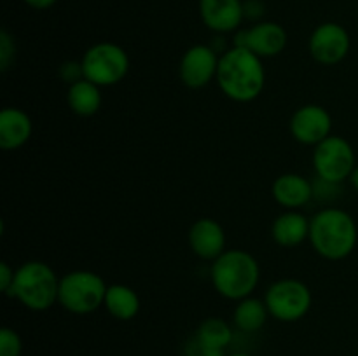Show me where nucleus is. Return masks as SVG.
<instances>
[{"label": "nucleus", "instance_id": "nucleus-19", "mask_svg": "<svg viewBox=\"0 0 358 356\" xmlns=\"http://www.w3.org/2000/svg\"><path fill=\"white\" fill-rule=\"evenodd\" d=\"M66 103L73 114L80 115V117H91L101 107L100 86L87 79L72 84L69 86V93H66Z\"/></svg>", "mask_w": 358, "mask_h": 356}, {"label": "nucleus", "instance_id": "nucleus-24", "mask_svg": "<svg viewBox=\"0 0 358 356\" xmlns=\"http://www.w3.org/2000/svg\"><path fill=\"white\" fill-rule=\"evenodd\" d=\"M184 356H226L222 349L210 348V346L203 344L198 337H191L184 346Z\"/></svg>", "mask_w": 358, "mask_h": 356}, {"label": "nucleus", "instance_id": "nucleus-18", "mask_svg": "<svg viewBox=\"0 0 358 356\" xmlns=\"http://www.w3.org/2000/svg\"><path fill=\"white\" fill-rule=\"evenodd\" d=\"M105 309L119 321H129L140 313V297L129 286L110 285L105 293Z\"/></svg>", "mask_w": 358, "mask_h": 356}, {"label": "nucleus", "instance_id": "nucleus-5", "mask_svg": "<svg viewBox=\"0 0 358 356\" xmlns=\"http://www.w3.org/2000/svg\"><path fill=\"white\" fill-rule=\"evenodd\" d=\"M108 286L93 271H72L59 278L58 304L72 314L94 313L105 302Z\"/></svg>", "mask_w": 358, "mask_h": 356}, {"label": "nucleus", "instance_id": "nucleus-26", "mask_svg": "<svg viewBox=\"0 0 358 356\" xmlns=\"http://www.w3.org/2000/svg\"><path fill=\"white\" fill-rule=\"evenodd\" d=\"M14 276H16V271L7 262H0V292L9 295L14 285Z\"/></svg>", "mask_w": 358, "mask_h": 356}, {"label": "nucleus", "instance_id": "nucleus-3", "mask_svg": "<svg viewBox=\"0 0 358 356\" xmlns=\"http://www.w3.org/2000/svg\"><path fill=\"white\" fill-rule=\"evenodd\" d=\"M213 288L229 300H241L250 297L257 288L261 267L252 253L245 250H226L212 262L210 271Z\"/></svg>", "mask_w": 358, "mask_h": 356}, {"label": "nucleus", "instance_id": "nucleus-7", "mask_svg": "<svg viewBox=\"0 0 358 356\" xmlns=\"http://www.w3.org/2000/svg\"><path fill=\"white\" fill-rule=\"evenodd\" d=\"M269 316L278 321L292 323L306 316L313 304L311 290L299 279H278L268 288L264 297Z\"/></svg>", "mask_w": 358, "mask_h": 356}, {"label": "nucleus", "instance_id": "nucleus-28", "mask_svg": "<svg viewBox=\"0 0 358 356\" xmlns=\"http://www.w3.org/2000/svg\"><path fill=\"white\" fill-rule=\"evenodd\" d=\"M23 2L27 3L28 7H31V9L44 10V9H49V7L55 6L58 0H23Z\"/></svg>", "mask_w": 358, "mask_h": 356}, {"label": "nucleus", "instance_id": "nucleus-27", "mask_svg": "<svg viewBox=\"0 0 358 356\" xmlns=\"http://www.w3.org/2000/svg\"><path fill=\"white\" fill-rule=\"evenodd\" d=\"M266 7L261 0H247L243 2V17L247 20H259L264 14Z\"/></svg>", "mask_w": 358, "mask_h": 356}, {"label": "nucleus", "instance_id": "nucleus-25", "mask_svg": "<svg viewBox=\"0 0 358 356\" xmlns=\"http://www.w3.org/2000/svg\"><path fill=\"white\" fill-rule=\"evenodd\" d=\"M59 77H62L63 82H66L69 86L72 84L79 82V80L84 79V68H83V61H65L62 63L58 70Z\"/></svg>", "mask_w": 358, "mask_h": 356}, {"label": "nucleus", "instance_id": "nucleus-20", "mask_svg": "<svg viewBox=\"0 0 358 356\" xmlns=\"http://www.w3.org/2000/svg\"><path fill=\"white\" fill-rule=\"evenodd\" d=\"M268 318L269 311L264 300L255 299L252 295L238 300L233 313V321L236 328L241 332H247V334L261 330L266 321H268Z\"/></svg>", "mask_w": 358, "mask_h": 356}, {"label": "nucleus", "instance_id": "nucleus-2", "mask_svg": "<svg viewBox=\"0 0 358 356\" xmlns=\"http://www.w3.org/2000/svg\"><path fill=\"white\" fill-rule=\"evenodd\" d=\"M310 243L320 257L343 260L355 250L358 229L355 218L341 208H324L310 218Z\"/></svg>", "mask_w": 358, "mask_h": 356}, {"label": "nucleus", "instance_id": "nucleus-8", "mask_svg": "<svg viewBox=\"0 0 358 356\" xmlns=\"http://www.w3.org/2000/svg\"><path fill=\"white\" fill-rule=\"evenodd\" d=\"M313 166L318 178L331 184H343L355 170V150L352 143L338 135H331L313 150Z\"/></svg>", "mask_w": 358, "mask_h": 356}, {"label": "nucleus", "instance_id": "nucleus-12", "mask_svg": "<svg viewBox=\"0 0 358 356\" xmlns=\"http://www.w3.org/2000/svg\"><path fill=\"white\" fill-rule=\"evenodd\" d=\"M332 117L322 105H303L294 112L290 119V133L294 140L303 145H313L324 142L332 135Z\"/></svg>", "mask_w": 358, "mask_h": 356}, {"label": "nucleus", "instance_id": "nucleus-9", "mask_svg": "<svg viewBox=\"0 0 358 356\" xmlns=\"http://www.w3.org/2000/svg\"><path fill=\"white\" fill-rule=\"evenodd\" d=\"M287 31L275 21H259L254 27L238 30L233 37V47H245L259 58H275L285 49Z\"/></svg>", "mask_w": 358, "mask_h": 356}, {"label": "nucleus", "instance_id": "nucleus-4", "mask_svg": "<svg viewBox=\"0 0 358 356\" xmlns=\"http://www.w3.org/2000/svg\"><path fill=\"white\" fill-rule=\"evenodd\" d=\"M59 278L45 262L28 260L16 269L9 297L30 311H48L58 302Z\"/></svg>", "mask_w": 358, "mask_h": 356}, {"label": "nucleus", "instance_id": "nucleus-29", "mask_svg": "<svg viewBox=\"0 0 358 356\" xmlns=\"http://www.w3.org/2000/svg\"><path fill=\"white\" fill-rule=\"evenodd\" d=\"M350 181H352L353 188L358 192V166H355V170H353V173L350 175Z\"/></svg>", "mask_w": 358, "mask_h": 356}, {"label": "nucleus", "instance_id": "nucleus-10", "mask_svg": "<svg viewBox=\"0 0 358 356\" xmlns=\"http://www.w3.org/2000/svg\"><path fill=\"white\" fill-rule=\"evenodd\" d=\"M311 56L322 65H338L348 56L352 38L346 28L339 23H322L311 34L308 42Z\"/></svg>", "mask_w": 358, "mask_h": 356}, {"label": "nucleus", "instance_id": "nucleus-22", "mask_svg": "<svg viewBox=\"0 0 358 356\" xmlns=\"http://www.w3.org/2000/svg\"><path fill=\"white\" fill-rule=\"evenodd\" d=\"M23 351V342L20 334L9 327H3L0 330V356H21Z\"/></svg>", "mask_w": 358, "mask_h": 356}, {"label": "nucleus", "instance_id": "nucleus-11", "mask_svg": "<svg viewBox=\"0 0 358 356\" xmlns=\"http://www.w3.org/2000/svg\"><path fill=\"white\" fill-rule=\"evenodd\" d=\"M220 58L212 45L196 44L184 52L178 66L180 80L191 89H201L217 79Z\"/></svg>", "mask_w": 358, "mask_h": 356}, {"label": "nucleus", "instance_id": "nucleus-6", "mask_svg": "<svg viewBox=\"0 0 358 356\" xmlns=\"http://www.w3.org/2000/svg\"><path fill=\"white\" fill-rule=\"evenodd\" d=\"M84 79L96 86H115L126 77L129 70L128 52L114 42H98L91 45L83 56Z\"/></svg>", "mask_w": 358, "mask_h": 356}, {"label": "nucleus", "instance_id": "nucleus-30", "mask_svg": "<svg viewBox=\"0 0 358 356\" xmlns=\"http://www.w3.org/2000/svg\"><path fill=\"white\" fill-rule=\"evenodd\" d=\"M227 356H252V355H248V353H231V355H227Z\"/></svg>", "mask_w": 358, "mask_h": 356}, {"label": "nucleus", "instance_id": "nucleus-23", "mask_svg": "<svg viewBox=\"0 0 358 356\" xmlns=\"http://www.w3.org/2000/svg\"><path fill=\"white\" fill-rule=\"evenodd\" d=\"M16 56V44H14L13 35L7 30L0 31V70L7 72L10 68Z\"/></svg>", "mask_w": 358, "mask_h": 356}, {"label": "nucleus", "instance_id": "nucleus-1", "mask_svg": "<svg viewBox=\"0 0 358 356\" xmlns=\"http://www.w3.org/2000/svg\"><path fill=\"white\" fill-rule=\"evenodd\" d=\"M217 84L229 100L248 103L262 93L266 70L262 58L245 47H231L220 56Z\"/></svg>", "mask_w": 358, "mask_h": 356}, {"label": "nucleus", "instance_id": "nucleus-14", "mask_svg": "<svg viewBox=\"0 0 358 356\" xmlns=\"http://www.w3.org/2000/svg\"><path fill=\"white\" fill-rule=\"evenodd\" d=\"M199 16L208 30L229 34L238 30L243 21L241 0H199Z\"/></svg>", "mask_w": 358, "mask_h": 356}, {"label": "nucleus", "instance_id": "nucleus-21", "mask_svg": "<svg viewBox=\"0 0 358 356\" xmlns=\"http://www.w3.org/2000/svg\"><path fill=\"white\" fill-rule=\"evenodd\" d=\"M196 337L203 344L215 349H226L233 342V330L229 325L220 318H206L196 330Z\"/></svg>", "mask_w": 358, "mask_h": 356}, {"label": "nucleus", "instance_id": "nucleus-13", "mask_svg": "<svg viewBox=\"0 0 358 356\" xmlns=\"http://www.w3.org/2000/svg\"><path fill=\"white\" fill-rule=\"evenodd\" d=\"M192 253L203 260H217L226 251V230L217 220L199 218L189 230Z\"/></svg>", "mask_w": 358, "mask_h": 356}, {"label": "nucleus", "instance_id": "nucleus-16", "mask_svg": "<svg viewBox=\"0 0 358 356\" xmlns=\"http://www.w3.org/2000/svg\"><path fill=\"white\" fill-rule=\"evenodd\" d=\"M31 136V119L21 108L7 107L0 112V149L16 150Z\"/></svg>", "mask_w": 358, "mask_h": 356}, {"label": "nucleus", "instance_id": "nucleus-15", "mask_svg": "<svg viewBox=\"0 0 358 356\" xmlns=\"http://www.w3.org/2000/svg\"><path fill=\"white\" fill-rule=\"evenodd\" d=\"M273 198L285 209H299L313 198V184L297 173L280 175L273 184Z\"/></svg>", "mask_w": 358, "mask_h": 356}, {"label": "nucleus", "instance_id": "nucleus-17", "mask_svg": "<svg viewBox=\"0 0 358 356\" xmlns=\"http://www.w3.org/2000/svg\"><path fill=\"white\" fill-rule=\"evenodd\" d=\"M271 236L283 248L299 246L310 237V220L297 209H287L273 222Z\"/></svg>", "mask_w": 358, "mask_h": 356}]
</instances>
